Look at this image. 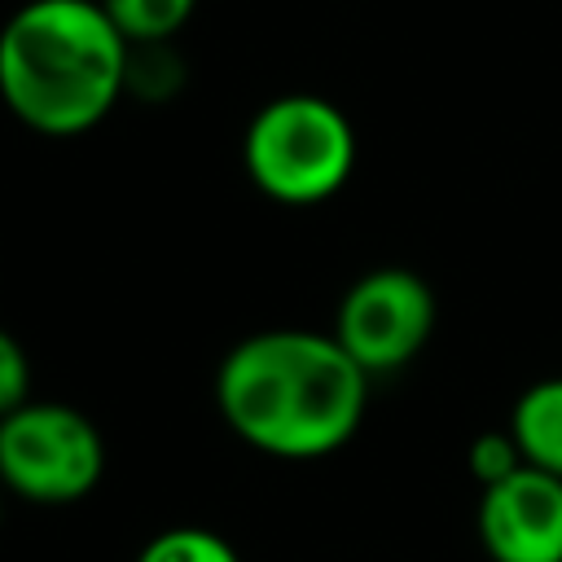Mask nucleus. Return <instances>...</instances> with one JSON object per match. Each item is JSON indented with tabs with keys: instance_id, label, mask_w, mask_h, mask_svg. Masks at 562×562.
Segmentation results:
<instances>
[{
	"instance_id": "f257e3e1",
	"label": "nucleus",
	"mask_w": 562,
	"mask_h": 562,
	"mask_svg": "<svg viewBox=\"0 0 562 562\" xmlns=\"http://www.w3.org/2000/svg\"><path fill=\"white\" fill-rule=\"evenodd\" d=\"M215 408L241 443L281 461H316L360 430L369 373L334 334L259 329L224 351Z\"/></svg>"
},
{
	"instance_id": "f03ea898",
	"label": "nucleus",
	"mask_w": 562,
	"mask_h": 562,
	"mask_svg": "<svg viewBox=\"0 0 562 562\" xmlns=\"http://www.w3.org/2000/svg\"><path fill=\"white\" fill-rule=\"evenodd\" d=\"M132 44L97 0H26L0 26V101L40 136H83L119 105Z\"/></svg>"
},
{
	"instance_id": "7ed1b4c3",
	"label": "nucleus",
	"mask_w": 562,
	"mask_h": 562,
	"mask_svg": "<svg viewBox=\"0 0 562 562\" xmlns=\"http://www.w3.org/2000/svg\"><path fill=\"white\" fill-rule=\"evenodd\" d=\"M241 162L263 198L281 206H316L351 180L356 127L329 97L281 92L250 114Z\"/></svg>"
},
{
	"instance_id": "20e7f679",
	"label": "nucleus",
	"mask_w": 562,
	"mask_h": 562,
	"mask_svg": "<svg viewBox=\"0 0 562 562\" xmlns=\"http://www.w3.org/2000/svg\"><path fill=\"white\" fill-rule=\"evenodd\" d=\"M105 474L97 422L61 400H26L0 417V487L35 505H75Z\"/></svg>"
},
{
	"instance_id": "39448f33",
	"label": "nucleus",
	"mask_w": 562,
	"mask_h": 562,
	"mask_svg": "<svg viewBox=\"0 0 562 562\" xmlns=\"http://www.w3.org/2000/svg\"><path fill=\"white\" fill-rule=\"evenodd\" d=\"M435 290L413 268H373L347 285L334 312V338L369 373H395L422 356L435 334Z\"/></svg>"
},
{
	"instance_id": "423d86ee",
	"label": "nucleus",
	"mask_w": 562,
	"mask_h": 562,
	"mask_svg": "<svg viewBox=\"0 0 562 562\" xmlns=\"http://www.w3.org/2000/svg\"><path fill=\"white\" fill-rule=\"evenodd\" d=\"M474 531L487 562H562V479L522 465L479 487Z\"/></svg>"
},
{
	"instance_id": "0eeeda50",
	"label": "nucleus",
	"mask_w": 562,
	"mask_h": 562,
	"mask_svg": "<svg viewBox=\"0 0 562 562\" xmlns=\"http://www.w3.org/2000/svg\"><path fill=\"white\" fill-rule=\"evenodd\" d=\"M509 435L531 470L562 479V378H540L522 386L509 408Z\"/></svg>"
},
{
	"instance_id": "6e6552de",
	"label": "nucleus",
	"mask_w": 562,
	"mask_h": 562,
	"mask_svg": "<svg viewBox=\"0 0 562 562\" xmlns=\"http://www.w3.org/2000/svg\"><path fill=\"white\" fill-rule=\"evenodd\" d=\"M97 4L132 48H154L176 40L198 9V0H97Z\"/></svg>"
},
{
	"instance_id": "1a4fd4ad",
	"label": "nucleus",
	"mask_w": 562,
	"mask_h": 562,
	"mask_svg": "<svg viewBox=\"0 0 562 562\" xmlns=\"http://www.w3.org/2000/svg\"><path fill=\"white\" fill-rule=\"evenodd\" d=\"M136 562H241V558L211 527H167L140 544Z\"/></svg>"
},
{
	"instance_id": "9d476101",
	"label": "nucleus",
	"mask_w": 562,
	"mask_h": 562,
	"mask_svg": "<svg viewBox=\"0 0 562 562\" xmlns=\"http://www.w3.org/2000/svg\"><path fill=\"white\" fill-rule=\"evenodd\" d=\"M522 465H527V461H522V452H518L509 426H505V430H483V435H474L470 448H465V470H470V479H474L479 487H492V483L509 479V474L522 470Z\"/></svg>"
},
{
	"instance_id": "9b49d317",
	"label": "nucleus",
	"mask_w": 562,
	"mask_h": 562,
	"mask_svg": "<svg viewBox=\"0 0 562 562\" xmlns=\"http://www.w3.org/2000/svg\"><path fill=\"white\" fill-rule=\"evenodd\" d=\"M31 400V360L26 347L0 329V417H9L13 408H22Z\"/></svg>"
},
{
	"instance_id": "f8f14e48",
	"label": "nucleus",
	"mask_w": 562,
	"mask_h": 562,
	"mask_svg": "<svg viewBox=\"0 0 562 562\" xmlns=\"http://www.w3.org/2000/svg\"><path fill=\"white\" fill-rule=\"evenodd\" d=\"M0 518H4V496H0Z\"/></svg>"
}]
</instances>
